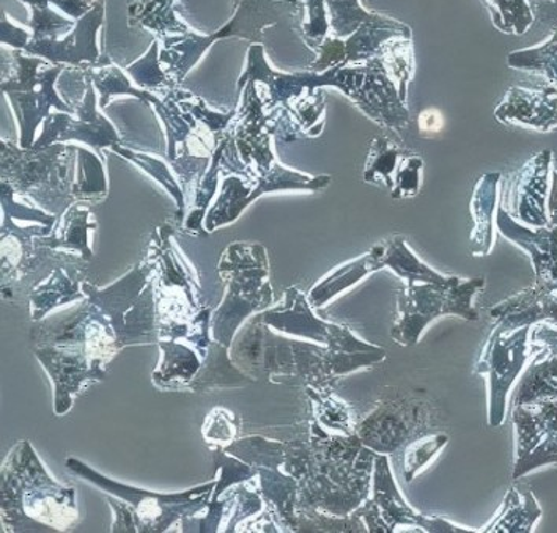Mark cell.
Returning <instances> with one entry per match:
<instances>
[{
    "mask_svg": "<svg viewBox=\"0 0 557 533\" xmlns=\"http://www.w3.org/2000/svg\"><path fill=\"white\" fill-rule=\"evenodd\" d=\"M407 153V148L387 137H373L366 162L364 182L393 190L394 176Z\"/></svg>",
    "mask_w": 557,
    "mask_h": 533,
    "instance_id": "cell-23",
    "label": "cell"
},
{
    "mask_svg": "<svg viewBox=\"0 0 557 533\" xmlns=\"http://www.w3.org/2000/svg\"><path fill=\"white\" fill-rule=\"evenodd\" d=\"M546 355L548 358L545 361L532 363L524 373L512 406L557 400V356L552 352Z\"/></svg>",
    "mask_w": 557,
    "mask_h": 533,
    "instance_id": "cell-24",
    "label": "cell"
},
{
    "mask_svg": "<svg viewBox=\"0 0 557 533\" xmlns=\"http://www.w3.org/2000/svg\"><path fill=\"white\" fill-rule=\"evenodd\" d=\"M496 120L506 125L553 131L557 128V90L548 86L542 90L512 87L495 111Z\"/></svg>",
    "mask_w": 557,
    "mask_h": 533,
    "instance_id": "cell-16",
    "label": "cell"
},
{
    "mask_svg": "<svg viewBox=\"0 0 557 533\" xmlns=\"http://www.w3.org/2000/svg\"><path fill=\"white\" fill-rule=\"evenodd\" d=\"M513 479L546 464H557V400L512 406Z\"/></svg>",
    "mask_w": 557,
    "mask_h": 533,
    "instance_id": "cell-6",
    "label": "cell"
},
{
    "mask_svg": "<svg viewBox=\"0 0 557 533\" xmlns=\"http://www.w3.org/2000/svg\"><path fill=\"white\" fill-rule=\"evenodd\" d=\"M384 246H386L383 256L384 268H389L401 281L407 282V285L433 284L444 287L457 281L454 275H443L436 273L433 268L426 266L424 261L418 259V256L412 252L404 236H394L384 241Z\"/></svg>",
    "mask_w": 557,
    "mask_h": 533,
    "instance_id": "cell-20",
    "label": "cell"
},
{
    "mask_svg": "<svg viewBox=\"0 0 557 533\" xmlns=\"http://www.w3.org/2000/svg\"><path fill=\"white\" fill-rule=\"evenodd\" d=\"M422 169H424V159L408 151L401 158L396 176H394V188L391 190V197L396 200H404L418 196L419 190H421Z\"/></svg>",
    "mask_w": 557,
    "mask_h": 533,
    "instance_id": "cell-33",
    "label": "cell"
},
{
    "mask_svg": "<svg viewBox=\"0 0 557 533\" xmlns=\"http://www.w3.org/2000/svg\"><path fill=\"white\" fill-rule=\"evenodd\" d=\"M125 72L133 77L134 83L143 88H157L172 86L174 80L161 69L160 45L158 41L151 44L150 49L143 59L126 66Z\"/></svg>",
    "mask_w": 557,
    "mask_h": 533,
    "instance_id": "cell-31",
    "label": "cell"
},
{
    "mask_svg": "<svg viewBox=\"0 0 557 533\" xmlns=\"http://www.w3.org/2000/svg\"><path fill=\"white\" fill-rule=\"evenodd\" d=\"M531 330L532 326H523L506 332L493 326L481 358L475 363L474 372L488 380V423L492 429H499L506 422L507 397L531 358Z\"/></svg>",
    "mask_w": 557,
    "mask_h": 533,
    "instance_id": "cell-5",
    "label": "cell"
},
{
    "mask_svg": "<svg viewBox=\"0 0 557 533\" xmlns=\"http://www.w3.org/2000/svg\"><path fill=\"white\" fill-rule=\"evenodd\" d=\"M496 225L500 235L527 250L534 266L535 284L557 289V225L528 227L498 207Z\"/></svg>",
    "mask_w": 557,
    "mask_h": 533,
    "instance_id": "cell-15",
    "label": "cell"
},
{
    "mask_svg": "<svg viewBox=\"0 0 557 533\" xmlns=\"http://www.w3.org/2000/svg\"><path fill=\"white\" fill-rule=\"evenodd\" d=\"M66 224H69V228H66L63 245L77 247V249L86 252L87 257H90V250L87 247V231L91 225H87V211H79L77 208H73L70 221L66 218Z\"/></svg>",
    "mask_w": 557,
    "mask_h": 533,
    "instance_id": "cell-38",
    "label": "cell"
},
{
    "mask_svg": "<svg viewBox=\"0 0 557 533\" xmlns=\"http://www.w3.org/2000/svg\"><path fill=\"white\" fill-rule=\"evenodd\" d=\"M306 21L301 24L302 40L310 49L317 51L326 40L331 30L327 20L326 2L324 0H305Z\"/></svg>",
    "mask_w": 557,
    "mask_h": 533,
    "instance_id": "cell-34",
    "label": "cell"
},
{
    "mask_svg": "<svg viewBox=\"0 0 557 533\" xmlns=\"http://www.w3.org/2000/svg\"><path fill=\"white\" fill-rule=\"evenodd\" d=\"M310 307L309 299L299 289L290 288L285 295V306L264 313L263 321L285 334L327 345L333 352H352L364 348L366 342L355 337L350 330L324 323L313 315Z\"/></svg>",
    "mask_w": 557,
    "mask_h": 533,
    "instance_id": "cell-10",
    "label": "cell"
},
{
    "mask_svg": "<svg viewBox=\"0 0 557 533\" xmlns=\"http://www.w3.org/2000/svg\"><path fill=\"white\" fill-rule=\"evenodd\" d=\"M366 522L367 531L393 533L400 525L418 528V511L412 510L398 489L387 455L376 454L373 466L372 497L355 511Z\"/></svg>",
    "mask_w": 557,
    "mask_h": 533,
    "instance_id": "cell-12",
    "label": "cell"
},
{
    "mask_svg": "<svg viewBox=\"0 0 557 533\" xmlns=\"http://www.w3.org/2000/svg\"><path fill=\"white\" fill-rule=\"evenodd\" d=\"M87 83V94L83 104L76 109L77 120L69 114H49L45 120V129L37 144H34L35 150L49 147L55 142H66V140H79L94 147L95 150H101L104 147H114L120 144L119 134L114 126L106 120L103 115L97 112V98H95L94 86H91L90 76L84 73Z\"/></svg>",
    "mask_w": 557,
    "mask_h": 533,
    "instance_id": "cell-11",
    "label": "cell"
},
{
    "mask_svg": "<svg viewBox=\"0 0 557 533\" xmlns=\"http://www.w3.org/2000/svg\"><path fill=\"white\" fill-rule=\"evenodd\" d=\"M112 150L120 154V157L129 159L134 164L140 165L144 171L150 173L153 178H157L175 197L178 207L183 208L182 190H180L175 179L172 178L171 172L165 168L164 162L160 161V159L148 157V154L134 153V151L126 150V148L119 147V145H114Z\"/></svg>",
    "mask_w": 557,
    "mask_h": 533,
    "instance_id": "cell-35",
    "label": "cell"
},
{
    "mask_svg": "<svg viewBox=\"0 0 557 533\" xmlns=\"http://www.w3.org/2000/svg\"><path fill=\"white\" fill-rule=\"evenodd\" d=\"M500 173L490 172L479 178L471 199V253L486 257L495 246L496 213H498Z\"/></svg>",
    "mask_w": 557,
    "mask_h": 533,
    "instance_id": "cell-18",
    "label": "cell"
},
{
    "mask_svg": "<svg viewBox=\"0 0 557 533\" xmlns=\"http://www.w3.org/2000/svg\"><path fill=\"white\" fill-rule=\"evenodd\" d=\"M317 405L320 406L319 419L322 420L324 425L352 434L351 418L345 405H342V401H334L327 398V400H320Z\"/></svg>",
    "mask_w": 557,
    "mask_h": 533,
    "instance_id": "cell-37",
    "label": "cell"
},
{
    "mask_svg": "<svg viewBox=\"0 0 557 533\" xmlns=\"http://www.w3.org/2000/svg\"><path fill=\"white\" fill-rule=\"evenodd\" d=\"M397 37L411 38L410 27L389 17L375 15L345 40L326 37L317 49L319 59L310 65V72L324 73L338 65H361L380 58L386 45Z\"/></svg>",
    "mask_w": 557,
    "mask_h": 533,
    "instance_id": "cell-8",
    "label": "cell"
},
{
    "mask_svg": "<svg viewBox=\"0 0 557 533\" xmlns=\"http://www.w3.org/2000/svg\"><path fill=\"white\" fill-rule=\"evenodd\" d=\"M490 317L495 326L506 332L534 326L542 321H552L557 326V289L535 284L493 307Z\"/></svg>",
    "mask_w": 557,
    "mask_h": 533,
    "instance_id": "cell-17",
    "label": "cell"
},
{
    "mask_svg": "<svg viewBox=\"0 0 557 533\" xmlns=\"http://www.w3.org/2000/svg\"><path fill=\"white\" fill-rule=\"evenodd\" d=\"M386 246L376 245L361 259L350 261L344 266L337 268L334 273L324 277L309 293V303L315 309H322L331 299L336 298L341 293L355 287L359 282L364 281L370 274L384 270L383 256Z\"/></svg>",
    "mask_w": 557,
    "mask_h": 533,
    "instance_id": "cell-19",
    "label": "cell"
},
{
    "mask_svg": "<svg viewBox=\"0 0 557 533\" xmlns=\"http://www.w3.org/2000/svg\"><path fill=\"white\" fill-rule=\"evenodd\" d=\"M380 59L383 60L384 69L389 76L396 80L401 101L407 102L408 86L414 76V52H412L411 38H393L383 49Z\"/></svg>",
    "mask_w": 557,
    "mask_h": 533,
    "instance_id": "cell-26",
    "label": "cell"
},
{
    "mask_svg": "<svg viewBox=\"0 0 557 533\" xmlns=\"http://www.w3.org/2000/svg\"><path fill=\"white\" fill-rule=\"evenodd\" d=\"M542 517V508L531 491L510 489L496 518L484 529L485 533H528Z\"/></svg>",
    "mask_w": 557,
    "mask_h": 533,
    "instance_id": "cell-21",
    "label": "cell"
},
{
    "mask_svg": "<svg viewBox=\"0 0 557 533\" xmlns=\"http://www.w3.org/2000/svg\"><path fill=\"white\" fill-rule=\"evenodd\" d=\"M86 72L90 76L91 83L100 90L101 94V108L108 106L114 95H133L144 102H151L157 108L161 104V100L150 94V91H140L132 87L128 77L123 74L122 70L112 65L109 58H101L97 65H87Z\"/></svg>",
    "mask_w": 557,
    "mask_h": 533,
    "instance_id": "cell-25",
    "label": "cell"
},
{
    "mask_svg": "<svg viewBox=\"0 0 557 533\" xmlns=\"http://www.w3.org/2000/svg\"><path fill=\"white\" fill-rule=\"evenodd\" d=\"M443 114L436 111V109H426V111L419 115V128H421V133L436 134L443 129Z\"/></svg>",
    "mask_w": 557,
    "mask_h": 533,
    "instance_id": "cell-41",
    "label": "cell"
},
{
    "mask_svg": "<svg viewBox=\"0 0 557 533\" xmlns=\"http://www.w3.org/2000/svg\"><path fill=\"white\" fill-rule=\"evenodd\" d=\"M364 79L351 101L383 128L401 134L410 125L407 102L398 95L396 80L384 69L383 60L375 58L364 63Z\"/></svg>",
    "mask_w": 557,
    "mask_h": 533,
    "instance_id": "cell-13",
    "label": "cell"
},
{
    "mask_svg": "<svg viewBox=\"0 0 557 533\" xmlns=\"http://www.w3.org/2000/svg\"><path fill=\"white\" fill-rule=\"evenodd\" d=\"M252 178L253 183H256V186H252V188L245 186L243 179L236 178V176L225 179L220 200H218L216 207L211 210V213L208 214V231H214L220 225L234 222L249 203L259 199L263 194L294 189L317 193V190L330 186L331 183V176L302 175V173L287 171V169L278 164L274 165L264 175H253Z\"/></svg>",
    "mask_w": 557,
    "mask_h": 533,
    "instance_id": "cell-7",
    "label": "cell"
},
{
    "mask_svg": "<svg viewBox=\"0 0 557 533\" xmlns=\"http://www.w3.org/2000/svg\"><path fill=\"white\" fill-rule=\"evenodd\" d=\"M175 0H137L129 5V24L153 30L164 40L171 34L183 35L189 32L188 26L176 20Z\"/></svg>",
    "mask_w": 557,
    "mask_h": 533,
    "instance_id": "cell-22",
    "label": "cell"
},
{
    "mask_svg": "<svg viewBox=\"0 0 557 533\" xmlns=\"http://www.w3.org/2000/svg\"><path fill=\"white\" fill-rule=\"evenodd\" d=\"M485 287L484 277L457 281L450 285H407L397 296L398 317L391 330V337L401 346L418 344L422 332L441 317H460L478 321L479 312L472 298Z\"/></svg>",
    "mask_w": 557,
    "mask_h": 533,
    "instance_id": "cell-2",
    "label": "cell"
},
{
    "mask_svg": "<svg viewBox=\"0 0 557 533\" xmlns=\"http://www.w3.org/2000/svg\"><path fill=\"white\" fill-rule=\"evenodd\" d=\"M509 66L524 72L545 74L549 86L557 90V29L546 44L523 49L509 55Z\"/></svg>",
    "mask_w": 557,
    "mask_h": 533,
    "instance_id": "cell-27",
    "label": "cell"
},
{
    "mask_svg": "<svg viewBox=\"0 0 557 533\" xmlns=\"http://www.w3.org/2000/svg\"><path fill=\"white\" fill-rule=\"evenodd\" d=\"M301 9V0H235V15L216 34L203 37L186 32L180 37H165L162 40L161 65L165 66L164 72L174 83H180L214 41L238 37L262 44L264 27L294 17Z\"/></svg>",
    "mask_w": 557,
    "mask_h": 533,
    "instance_id": "cell-1",
    "label": "cell"
},
{
    "mask_svg": "<svg viewBox=\"0 0 557 533\" xmlns=\"http://www.w3.org/2000/svg\"><path fill=\"white\" fill-rule=\"evenodd\" d=\"M418 528L429 533H474V529L460 528L441 517L429 518L425 515H418Z\"/></svg>",
    "mask_w": 557,
    "mask_h": 533,
    "instance_id": "cell-40",
    "label": "cell"
},
{
    "mask_svg": "<svg viewBox=\"0 0 557 533\" xmlns=\"http://www.w3.org/2000/svg\"><path fill=\"white\" fill-rule=\"evenodd\" d=\"M493 24L504 34L523 35L534 23L528 0H485Z\"/></svg>",
    "mask_w": 557,
    "mask_h": 533,
    "instance_id": "cell-28",
    "label": "cell"
},
{
    "mask_svg": "<svg viewBox=\"0 0 557 533\" xmlns=\"http://www.w3.org/2000/svg\"><path fill=\"white\" fill-rule=\"evenodd\" d=\"M87 2H90L91 5H97V3L100 2V0H87Z\"/></svg>",
    "mask_w": 557,
    "mask_h": 533,
    "instance_id": "cell-44",
    "label": "cell"
},
{
    "mask_svg": "<svg viewBox=\"0 0 557 533\" xmlns=\"http://www.w3.org/2000/svg\"><path fill=\"white\" fill-rule=\"evenodd\" d=\"M326 2L327 20L333 30V37L348 38L355 34L362 24L372 20L375 13L366 12L359 0H324Z\"/></svg>",
    "mask_w": 557,
    "mask_h": 533,
    "instance_id": "cell-30",
    "label": "cell"
},
{
    "mask_svg": "<svg viewBox=\"0 0 557 533\" xmlns=\"http://www.w3.org/2000/svg\"><path fill=\"white\" fill-rule=\"evenodd\" d=\"M549 225H557V171L552 172V188L548 196Z\"/></svg>",
    "mask_w": 557,
    "mask_h": 533,
    "instance_id": "cell-42",
    "label": "cell"
},
{
    "mask_svg": "<svg viewBox=\"0 0 557 533\" xmlns=\"http://www.w3.org/2000/svg\"><path fill=\"white\" fill-rule=\"evenodd\" d=\"M79 159V182L74 186L76 196L91 197L106 193V176L103 162L97 154L84 148L76 147Z\"/></svg>",
    "mask_w": 557,
    "mask_h": 533,
    "instance_id": "cell-32",
    "label": "cell"
},
{
    "mask_svg": "<svg viewBox=\"0 0 557 533\" xmlns=\"http://www.w3.org/2000/svg\"><path fill=\"white\" fill-rule=\"evenodd\" d=\"M553 151L543 150L510 175L500 207L528 227H548Z\"/></svg>",
    "mask_w": 557,
    "mask_h": 533,
    "instance_id": "cell-9",
    "label": "cell"
},
{
    "mask_svg": "<svg viewBox=\"0 0 557 533\" xmlns=\"http://www.w3.org/2000/svg\"><path fill=\"white\" fill-rule=\"evenodd\" d=\"M21 2L26 3V5H29L30 10L34 9H45V7H49V0H21Z\"/></svg>",
    "mask_w": 557,
    "mask_h": 533,
    "instance_id": "cell-43",
    "label": "cell"
},
{
    "mask_svg": "<svg viewBox=\"0 0 557 533\" xmlns=\"http://www.w3.org/2000/svg\"><path fill=\"white\" fill-rule=\"evenodd\" d=\"M29 24L32 29V40L34 41L46 40V38H54V40H59V37L63 32L74 29V26H76L73 21L58 15V13L52 12L49 7L32 10Z\"/></svg>",
    "mask_w": 557,
    "mask_h": 533,
    "instance_id": "cell-36",
    "label": "cell"
},
{
    "mask_svg": "<svg viewBox=\"0 0 557 533\" xmlns=\"http://www.w3.org/2000/svg\"><path fill=\"white\" fill-rule=\"evenodd\" d=\"M13 73L3 80L2 91L9 95L21 126V148L34 147L35 131L49 116V109L55 108L69 114H76V109L58 97L54 83L65 65H54L38 72L46 65L44 59L26 58L20 49L13 52Z\"/></svg>",
    "mask_w": 557,
    "mask_h": 533,
    "instance_id": "cell-3",
    "label": "cell"
},
{
    "mask_svg": "<svg viewBox=\"0 0 557 533\" xmlns=\"http://www.w3.org/2000/svg\"><path fill=\"white\" fill-rule=\"evenodd\" d=\"M366 66L361 65H338L324 73H281L274 72L264 59L262 44H252L248 52V66L243 73L238 83V90L242 91L248 80L262 83L268 87V98L263 100L264 111L271 112L281 108L288 109L290 102L305 94L306 90L315 91L319 87H336L342 94L350 98L355 95L364 79Z\"/></svg>",
    "mask_w": 557,
    "mask_h": 533,
    "instance_id": "cell-4",
    "label": "cell"
},
{
    "mask_svg": "<svg viewBox=\"0 0 557 533\" xmlns=\"http://www.w3.org/2000/svg\"><path fill=\"white\" fill-rule=\"evenodd\" d=\"M535 2H556V0H535Z\"/></svg>",
    "mask_w": 557,
    "mask_h": 533,
    "instance_id": "cell-45",
    "label": "cell"
},
{
    "mask_svg": "<svg viewBox=\"0 0 557 533\" xmlns=\"http://www.w3.org/2000/svg\"><path fill=\"white\" fill-rule=\"evenodd\" d=\"M449 443V436L444 433L429 434V436L419 437L410 441L405 447L404 457H401V474L408 483L416 479V475L429 464L441 448Z\"/></svg>",
    "mask_w": 557,
    "mask_h": 533,
    "instance_id": "cell-29",
    "label": "cell"
},
{
    "mask_svg": "<svg viewBox=\"0 0 557 533\" xmlns=\"http://www.w3.org/2000/svg\"><path fill=\"white\" fill-rule=\"evenodd\" d=\"M32 35L29 32L21 29V27H16L12 21L9 20V15L3 13L2 15V37H0V41L2 45L12 46L15 49H26L27 45L30 44Z\"/></svg>",
    "mask_w": 557,
    "mask_h": 533,
    "instance_id": "cell-39",
    "label": "cell"
},
{
    "mask_svg": "<svg viewBox=\"0 0 557 533\" xmlns=\"http://www.w3.org/2000/svg\"><path fill=\"white\" fill-rule=\"evenodd\" d=\"M104 20V0H100L86 16L76 21L72 34L66 35L63 40L46 38V40L34 41L27 45L24 51L51 62L52 65L84 66L97 65L100 62L97 35Z\"/></svg>",
    "mask_w": 557,
    "mask_h": 533,
    "instance_id": "cell-14",
    "label": "cell"
}]
</instances>
